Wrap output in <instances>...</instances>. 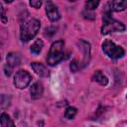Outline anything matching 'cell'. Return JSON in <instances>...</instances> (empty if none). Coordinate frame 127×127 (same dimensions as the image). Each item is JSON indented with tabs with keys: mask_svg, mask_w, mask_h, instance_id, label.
<instances>
[{
	"mask_svg": "<svg viewBox=\"0 0 127 127\" xmlns=\"http://www.w3.org/2000/svg\"><path fill=\"white\" fill-rule=\"evenodd\" d=\"M102 21H103V25L101 28L102 35H106L112 32H123L125 30L124 24L113 19L111 16V12L107 8L105 9V12L103 14Z\"/></svg>",
	"mask_w": 127,
	"mask_h": 127,
	"instance_id": "6da1fadb",
	"label": "cell"
},
{
	"mask_svg": "<svg viewBox=\"0 0 127 127\" xmlns=\"http://www.w3.org/2000/svg\"><path fill=\"white\" fill-rule=\"evenodd\" d=\"M41 24L37 19H31L21 26V32H20V38L22 42H29L35 36L38 34L40 30Z\"/></svg>",
	"mask_w": 127,
	"mask_h": 127,
	"instance_id": "7a4b0ae2",
	"label": "cell"
},
{
	"mask_svg": "<svg viewBox=\"0 0 127 127\" xmlns=\"http://www.w3.org/2000/svg\"><path fill=\"white\" fill-rule=\"evenodd\" d=\"M64 42L63 40L57 41L53 43V45L50 48L47 57V62L50 65H56L64 59Z\"/></svg>",
	"mask_w": 127,
	"mask_h": 127,
	"instance_id": "3957f363",
	"label": "cell"
},
{
	"mask_svg": "<svg viewBox=\"0 0 127 127\" xmlns=\"http://www.w3.org/2000/svg\"><path fill=\"white\" fill-rule=\"evenodd\" d=\"M102 51L108 58H110L112 60L121 59L125 55V51L120 46L115 45L110 40H105L102 43Z\"/></svg>",
	"mask_w": 127,
	"mask_h": 127,
	"instance_id": "277c9868",
	"label": "cell"
},
{
	"mask_svg": "<svg viewBox=\"0 0 127 127\" xmlns=\"http://www.w3.org/2000/svg\"><path fill=\"white\" fill-rule=\"evenodd\" d=\"M32 79V76L31 74L26 71V70H18L15 74V77H14V84L17 88L19 89H23L25 87L28 86V84L30 83Z\"/></svg>",
	"mask_w": 127,
	"mask_h": 127,
	"instance_id": "5b68a950",
	"label": "cell"
},
{
	"mask_svg": "<svg viewBox=\"0 0 127 127\" xmlns=\"http://www.w3.org/2000/svg\"><path fill=\"white\" fill-rule=\"evenodd\" d=\"M78 46H79V49L81 50V52L83 54V59H82V62L80 64V67L82 68L85 65H87L88 63H89V60H90V45H89V43H87L84 40H79Z\"/></svg>",
	"mask_w": 127,
	"mask_h": 127,
	"instance_id": "8992f818",
	"label": "cell"
},
{
	"mask_svg": "<svg viewBox=\"0 0 127 127\" xmlns=\"http://www.w3.org/2000/svg\"><path fill=\"white\" fill-rule=\"evenodd\" d=\"M46 13H47L48 18L52 22L58 21L60 19V12H59L57 6L52 1H48L46 3Z\"/></svg>",
	"mask_w": 127,
	"mask_h": 127,
	"instance_id": "52a82bcc",
	"label": "cell"
},
{
	"mask_svg": "<svg viewBox=\"0 0 127 127\" xmlns=\"http://www.w3.org/2000/svg\"><path fill=\"white\" fill-rule=\"evenodd\" d=\"M31 66L34 69V71L41 77H48L50 75V72H49L48 68L41 63H32Z\"/></svg>",
	"mask_w": 127,
	"mask_h": 127,
	"instance_id": "ba28073f",
	"label": "cell"
},
{
	"mask_svg": "<svg viewBox=\"0 0 127 127\" xmlns=\"http://www.w3.org/2000/svg\"><path fill=\"white\" fill-rule=\"evenodd\" d=\"M43 92H44V87H43V84L40 82V81H37L35 82L31 88H30V93H31V97L33 99H38L40 98L42 95H43Z\"/></svg>",
	"mask_w": 127,
	"mask_h": 127,
	"instance_id": "9c48e42d",
	"label": "cell"
},
{
	"mask_svg": "<svg viewBox=\"0 0 127 127\" xmlns=\"http://www.w3.org/2000/svg\"><path fill=\"white\" fill-rule=\"evenodd\" d=\"M126 6H127L126 1H111V2L107 3V5H106L107 9L110 12H112V11H117V12L123 11V10H125Z\"/></svg>",
	"mask_w": 127,
	"mask_h": 127,
	"instance_id": "30bf717a",
	"label": "cell"
},
{
	"mask_svg": "<svg viewBox=\"0 0 127 127\" xmlns=\"http://www.w3.org/2000/svg\"><path fill=\"white\" fill-rule=\"evenodd\" d=\"M6 61H7V64L13 68V67L19 65V64H20V57L16 53H10V54L7 55Z\"/></svg>",
	"mask_w": 127,
	"mask_h": 127,
	"instance_id": "8fae6325",
	"label": "cell"
},
{
	"mask_svg": "<svg viewBox=\"0 0 127 127\" xmlns=\"http://www.w3.org/2000/svg\"><path fill=\"white\" fill-rule=\"evenodd\" d=\"M92 79L96 82H98L100 85H107L108 83V78L103 74V72H101L100 70H96L93 75H92Z\"/></svg>",
	"mask_w": 127,
	"mask_h": 127,
	"instance_id": "7c38bea8",
	"label": "cell"
},
{
	"mask_svg": "<svg viewBox=\"0 0 127 127\" xmlns=\"http://www.w3.org/2000/svg\"><path fill=\"white\" fill-rule=\"evenodd\" d=\"M0 124L1 127H16L14 122L7 113H2L0 115Z\"/></svg>",
	"mask_w": 127,
	"mask_h": 127,
	"instance_id": "4fadbf2b",
	"label": "cell"
},
{
	"mask_svg": "<svg viewBox=\"0 0 127 127\" xmlns=\"http://www.w3.org/2000/svg\"><path fill=\"white\" fill-rule=\"evenodd\" d=\"M43 47H44V43H43V41L42 40H37V41H35L34 42V44L31 46V53H33V54H35V55H38V54H40V52L42 51V49H43Z\"/></svg>",
	"mask_w": 127,
	"mask_h": 127,
	"instance_id": "5bb4252c",
	"label": "cell"
},
{
	"mask_svg": "<svg viewBox=\"0 0 127 127\" xmlns=\"http://www.w3.org/2000/svg\"><path fill=\"white\" fill-rule=\"evenodd\" d=\"M11 98L6 94H0V110L7 108L10 105Z\"/></svg>",
	"mask_w": 127,
	"mask_h": 127,
	"instance_id": "9a60e30c",
	"label": "cell"
},
{
	"mask_svg": "<svg viewBox=\"0 0 127 127\" xmlns=\"http://www.w3.org/2000/svg\"><path fill=\"white\" fill-rule=\"evenodd\" d=\"M77 113V110L75 107H72V106H69L65 109V112H64V117L67 118V119H72Z\"/></svg>",
	"mask_w": 127,
	"mask_h": 127,
	"instance_id": "2e32d148",
	"label": "cell"
},
{
	"mask_svg": "<svg viewBox=\"0 0 127 127\" xmlns=\"http://www.w3.org/2000/svg\"><path fill=\"white\" fill-rule=\"evenodd\" d=\"M99 2L96 0H91V1H87L85 2V7H86V10H93L95 9L97 6H98Z\"/></svg>",
	"mask_w": 127,
	"mask_h": 127,
	"instance_id": "e0dca14e",
	"label": "cell"
},
{
	"mask_svg": "<svg viewBox=\"0 0 127 127\" xmlns=\"http://www.w3.org/2000/svg\"><path fill=\"white\" fill-rule=\"evenodd\" d=\"M69 67H70V70H71V71L75 72V71H77L78 69H80V64L74 60V61H72V62L70 63Z\"/></svg>",
	"mask_w": 127,
	"mask_h": 127,
	"instance_id": "ac0fdd59",
	"label": "cell"
},
{
	"mask_svg": "<svg viewBox=\"0 0 127 127\" xmlns=\"http://www.w3.org/2000/svg\"><path fill=\"white\" fill-rule=\"evenodd\" d=\"M0 17L2 18V21L4 23L7 22V17H6V14H5V10H4V7L2 5V3H0Z\"/></svg>",
	"mask_w": 127,
	"mask_h": 127,
	"instance_id": "d6986e66",
	"label": "cell"
},
{
	"mask_svg": "<svg viewBox=\"0 0 127 127\" xmlns=\"http://www.w3.org/2000/svg\"><path fill=\"white\" fill-rule=\"evenodd\" d=\"M30 5H31L32 7L38 9V8L41 7V5H42V1H40V0H32V1H30Z\"/></svg>",
	"mask_w": 127,
	"mask_h": 127,
	"instance_id": "ffe728a7",
	"label": "cell"
},
{
	"mask_svg": "<svg viewBox=\"0 0 127 127\" xmlns=\"http://www.w3.org/2000/svg\"><path fill=\"white\" fill-rule=\"evenodd\" d=\"M4 70H5V74L9 76V75L11 74V72H12V67L9 66L8 64H6V65L4 66Z\"/></svg>",
	"mask_w": 127,
	"mask_h": 127,
	"instance_id": "44dd1931",
	"label": "cell"
},
{
	"mask_svg": "<svg viewBox=\"0 0 127 127\" xmlns=\"http://www.w3.org/2000/svg\"><path fill=\"white\" fill-rule=\"evenodd\" d=\"M40 127H44V126H43V123H41V125H40Z\"/></svg>",
	"mask_w": 127,
	"mask_h": 127,
	"instance_id": "7402d4cb",
	"label": "cell"
}]
</instances>
